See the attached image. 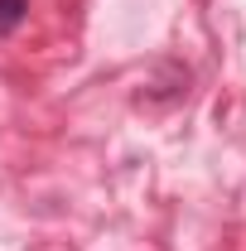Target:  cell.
Here are the masks:
<instances>
[{"label":"cell","instance_id":"cell-1","mask_svg":"<svg viewBox=\"0 0 246 251\" xmlns=\"http://www.w3.org/2000/svg\"><path fill=\"white\" fill-rule=\"evenodd\" d=\"M29 15V0H0V34H15Z\"/></svg>","mask_w":246,"mask_h":251}]
</instances>
